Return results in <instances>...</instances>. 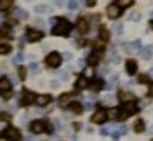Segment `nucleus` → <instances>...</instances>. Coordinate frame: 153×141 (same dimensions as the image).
<instances>
[{
    "label": "nucleus",
    "mask_w": 153,
    "mask_h": 141,
    "mask_svg": "<svg viewBox=\"0 0 153 141\" xmlns=\"http://www.w3.org/2000/svg\"><path fill=\"white\" fill-rule=\"evenodd\" d=\"M52 23H54L52 35H56V37H70V33H71V25H70L65 18H57V19H54Z\"/></svg>",
    "instance_id": "f257e3e1"
},
{
    "label": "nucleus",
    "mask_w": 153,
    "mask_h": 141,
    "mask_svg": "<svg viewBox=\"0 0 153 141\" xmlns=\"http://www.w3.org/2000/svg\"><path fill=\"white\" fill-rule=\"evenodd\" d=\"M2 138L7 141H21V132L16 127H7L5 131L2 132Z\"/></svg>",
    "instance_id": "f03ea898"
},
{
    "label": "nucleus",
    "mask_w": 153,
    "mask_h": 141,
    "mask_svg": "<svg viewBox=\"0 0 153 141\" xmlns=\"http://www.w3.org/2000/svg\"><path fill=\"white\" fill-rule=\"evenodd\" d=\"M63 63V57L59 52H51L47 57H45V65L51 66V68H57V66Z\"/></svg>",
    "instance_id": "7ed1b4c3"
},
{
    "label": "nucleus",
    "mask_w": 153,
    "mask_h": 141,
    "mask_svg": "<svg viewBox=\"0 0 153 141\" xmlns=\"http://www.w3.org/2000/svg\"><path fill=\"white\" fill-rule=\"evenodd\" d=\"M26 38H28V42H38V40L44 38V31H40V30H26Z\"/></svg>",
    "instance_id": "20e7f679"
},
{
    "label": "nucleus",
    "mask_w": 153,
    "mask_h": 141,
    "mask_svg": "<svg viewBox=\"0 0 153 141\" xmlns=\"http://www.w3.org/2000/svg\"><path fill=\"white\" fill-rule=\"evenodd\" d=\"M108 120V113L105 112V110H97V112L92 115V122L94 124H103Z\"/></svg>",
    "instance_id": "39448f33"
},
{
    "label": "nucleus",
    "mask_w": 153,
    "mask_h": 141,
    "mask_svg": "<svg viewBox=\"0 0 153 141\" xmlns=\"http://www.w3.org/2000/svg\"><path fill=\"white\" fill-rule=\"evenodd\" d=\"M35 94L30 93V91H25L23 93V98H21V106H28V104H31L33 101H35Z\"/></svg>",
    "instance_id": "423d86ee"
},
{
    "label": "nucleus",
    "mask_w": 153,
    "mask_h": 141,
    "mask_svg": "<svg viewBox=\"0 0 153 141\" xmlns=\"http://www.w3.org/2000/svg\"><path fill=\"white\" fill-rule=\"evenodd\" d=\"M30 129L33 134H40L42 131H45V124L42 122V120H33V122L30 124Z\"/></svg>",
    "instance_id": "0eeeda50"
},
{
    "label": "nucleus",
    "mask_w": 153,
    "mask_h": 141,
    "mask_svg": "<svg viewBox=\"0 0 153 141\" xmlns=\"http://www.w3.org/2000/svg\"><path fill=\"white\" fill-rule=\"evenodd\" d=\"M76 30L80 31V33H87V30H89V21H87V18H78V21H76Z\"/></svg>",
    "instance_id": "6e6552de"
},
{
    "label": "nucleus",
    "mask_w": 153,
    "mask_h": 141,
    "mask_svg": "<svg viewBox=\"0 0 153 141\" xmlns=\"http://www.w3.org/2000/svg\"><path fill=\"white\" fill-rule=\"evenodd\" d=\"M120 12H122V9L117 5V4H111L110 7H108V16L111 19H117V18H120Z\"/></svg>",
    "instance_id": "1a4fd4ad"
},
{
    "label": "nucleus",
    "mask_w": 153,
    "mask_h": 141,
    "mask_svg": "<svg viewBox=\"0 0 153 141\" xmlns=\"http://www.w3.org/2000/svg\"><path fill=\"white\" fill-rule=\"evenodd\" d=\"M10 80L9 78H5V77H2L0 78V93L2 94H5V93H10Z\"/></svg>",
    "instance_id": "9d476101"
},
{
    "label": "nucleus",
    "mask_w": 153,
    "mask_h": 141,
    "mask_svg": "<svg viewBox=\"0 0 153 141\" xmlns=\"http://www.w3.org/2000/svg\"><path fill=\"white\" fill-rule=\"evenodd\" d=\"M52 101V98L49 96V94H42V96H37L35 98V103L38 104V106H45V104H49Z\"/></svg>",
    "instance_id": "9b49d317"
},
{
    "label": "nucleus",
    "mask_w": 153,
    "mask_h": 141,
    "mask_svg": "<svg viewBox=\"0 0 153 141\" xmlns=\"http://www.w3.org/2000/svg\"><path fill=\"white\" fill-rule=\"evenodd\" d=\"M125 68H127V73H129V75H134V73L137 72V63H136L134 59H127V61H125Z\"/></svg>",
    "instance_id": "f8f14e48"
},
{
    "label": "nucleus",
    "mask_w": 153,
    "mask_h": 141,
    "mask_svg": "<svg viewBox=\"0 0 153 141\" xmlns=\"http://www.w3.org/2000/svg\"><path fill=\"white\" fill-rule=\"evenodd\" d=\"M59 106H63V108H66V106H70V103H71V96L70 94H63L61 98H59Z\"/></svg>",
    "instance_id": "ddd939ff"
},
{
    "label": "nucleus",
    "mask_w": 153,
    "mask_h": 141,
    "mask_svg": "<svg viewBox=\"0 0 153 141\" xmlns=\"http://www.w3.org/2000/svg\"><path fill=\"white\" fill-rule=\"evenodd\" d=\"M136 110H137V104H136V101H129V103H125L124 112L127 113V115H132Z\"/></svg>",
    "instance_id": "4468645a"
},
{
    "label": "nucleus",
    "mask_w": 153,
    "mask_h": 141,
    "mask_svg": "<svg viewBox=\"0 0 153 141\" xmlns=\"http://www.w3.org/2000/svg\"><path fill=\"white\" fill-rule=\"evenodd\" d=\"M152 52H153L152 47H141L139 49V56L143 57V59H150L152 57Z\"/></svg>",
    "instance_id": "2eb2a0df"
},
{
    "label": "nucleus",
    "mask_w": 153,
    "mask_h": 141,
    "mask_svg": "<svg viewBox=\"0 0 153 141\" xmlns=\"http://www.w3.org/2000/svg\"><path fill=\"white\" fill-rule=\"evenodd\" d=\"M118 98H120V101H122V103H129V101H134V94L125 93V91H122V93L118 94Z\"/></svg>",
    "instance_id": "dca6fc26"
},
{
    "label": "nucleus",
    "mask_w": 153,
    "mask_h": 141,
    "mask_svg": "<svg viewBox=\"0 0 153 141\" xmlns=\"http://www.w3.org/2000/svg\"><path fill=\"white\" fill-rule=\"evenodd\" d=\"M35 10H37L38 14H51L52 12V7L51 5H37Z\"/></svg>",
    "instance_id": "f3484780"
},
{
    "label": "nucleus",
    "mask_w": 153,
    "mask_h": 141,
    "mask_svg": "<svg viewBox=\"0 0 153 141\" xmlns=\"http://www.w3.org/2000/svg\"><path fill=\"white\" fill-rule=\"evenodd\" d=\"M91 89H92V91H101V89H103V80H101V78H94V80L91 82Z\"/></svg>",
    "instance_id": "a211bd4d"
},
{
    "label": "nucleus",
    "mask_w": 153,
    "mask_h": 141,
    "mask_svg": "<svg viewBox=\"0 0 153 141\" xmlns=\"http://www.w3.org/2000/svg\"><path fill=\"white\" fill-rule=\"evenodd\" d=\"M87 85H89V84H87V78H85V77H80V78L76 80L75 87H76V89H78V91H82V89H85Z\"/></svg>",
    "instance_id": "6ab92c4d"
},
{
    "label": "nucleus",
    "mask_w": 153,
    "mask_h": 141,
    "mask_svg": "<svg viewBox=\"0 0 153 141\" xmlns=\"http://www.w3.org/2000/svg\"><path fill=\"white\" fill-rule=\"evenodd\" d=\"M87 63H89V65H91V66L97 65V63H99V56H97V52H92L91 56L87 57Z\"/></svg>",
    "instance_id": "aec40b11"
},
{
    "label": "nucleus",
    "mask_w": 153,
    "mask_h": 141,
    "mask_svg": "<svg viewBox=\"0 0 153 141\" xmlns=\"http://www.w3.org/2000/svg\"><path fill=\"white\" fill-rule=\"evenodd\" d=\"M115 4H117L120 9H122V7H131V5L134 4V0H117Z\"/></svg>",
    "instance_id": "412c9836"
},
{
    "label": "nucleus",
    "mask_w": 153,
    "mask_h": 141,
    "mask_svg": "<svg viewBox=\"0 0 153 141\" xmlns=\"http://www.w3.org/2000/svg\"><path fill=\"white\" fill-rule=\"evenodd\" d=\"M70 110H73L75 113H80L82 112V104L78 103V101H71L70 103Z\"/></svg>",
    "instance_id": "4be33fe9"
},
{
    "label": "nucleus",
    "mask_w": 153,
    "mask_h": 141,
    "mask_svg": "<svg viewBox=\"0 0 153 141\" xmlns=\"http://www.w3.org/2000/svg\"><path fill=\"white\" fill-rule=\"evenodd\" d=\"M99 38H101V42H106V40L110 38V31L106 28H101L99 30Z\"/></svg>",
    "instance_id": "5701e85b"
},
{
    "label": "nucleus",
    "mask_w": 153,
    "mask_h": 141,
    "mask_svg": "<svg viewBox=\"0 0 153 141\" xmlns=\"http://www.w3.org/2000/svg\"><path fill=\"white\" fill-rule=\"evenodd\" d=\"M14 16L19 18V19H26V18H28V12H26V10H23V9H16V10H14Z\"/></svg>",
    "instance_id": "b1692460"
},
{
    "label": "nucleus",
    "mask_w": 153,
    "mask_h": 141,
    "mask_svg": "<svg viewBox=\"0 0 153 141\" xmlns=\"http://www.w3.org/2000/svg\"><path fill=\"white\" fill-rule=\"evenodd\" d=\"M134 131L136 132H143L144 131V122L143 120H137V122L134 124Z\"/></svg>",
    "instance_id": "393cba45"
},
{
    "label": "nucleus",
    "mask_w": 153,
    "mask_h": 141,
    "mask_svg": "<svg viewBox=\"0 0 153 141\" xmlns=\"http://www.w3.org/2000/svg\"><path fill=\"white\" fill-rule=\"evenodd\" d=\"M66 5H68V9L70 10H76L78 9V2H76V0H68Z\"/></svg>",
    "instance_id": "a878e982"
},
{
    "label": "nucleus",
    "mask_w": 153,
    "mask_h": 141,
    "mask_svg": "<svg viewBox=\"0 0 153 141\" xmlns=\"http://www.w3.org/2000/svg\"><path fill=\"white\" fill-rule=\"evenodd\" d=\"M118 115H120V108H113V110H110V113H108V117L117 119V120H118Z\"/></svg>",
    "instance_id": "bb28decb"
},
{
    "label": "nucleus",
    "mask_w": 153,
    "mask_h": 141,
    "mask_svg": "<svg viewBox=\"0 0 153 141\" xmlns=\"http://www.w3.org/2000/svg\"><path fill=\"white\" fill-rule=\"evenodd\" d=\"M10 7V0H0V10H7Z\"/></svg>",
    "instance_id": "cd10ccee"
},
{
    "label": "nucleus",
    "mask_w": 153,
    "mask_h": 141,
    "mask_svg": "<svg viewBox=\"0 0 153 141\" xmlns=\"http://www.w3.org/2000/svg\"><path fill=\"white\" fill-rule=\"evenodd\" d=\"M10 52V46L7 44H0V54H9Z\"/></svg>",
    "instance_id": "c85d7f7f"
},
{
    "label": "nucleus",
    "mask_w": 153,
    "mask_h": 141,
    "mask_svg": "<svg viewBox=\"0 0 153 141\" xmlns=\"http://www.w3.org/2000/svg\"><path fill=\"white\" fill-rule=\"evenodd\" d=\"M122 28H124V26H122V23H117V25H115V28H113V31L117 33V35H120V33H122Z\"/></svg>",
    "instance_id": "c756f323"
},
{
    "label": "nucleus",
    "mask_w": 153,
    "mask_h": 141,
    "mask_svg": "<svg viewBox=\"0 0 153 141\" xmlns=\"http://www.w3.org/2000/svg\"><path fill=\"white\" fill-rule=\"evenodd\" d=\"M19 78H25V77H26V68H25V66H19Z\"/></svg>",
    "instance_id": "7c9ffc66"
},
{
    "label": "nucleus",
    "mask_w": 153,
    "mask_h": 141,
    "mask_svg": "<svg viewBox=\"0 0 153 141\" xmlns=\"http://www.w3.org/2000/svg\"><path fill=\"white\" fill-rule=\"evenodd\" d=\"M139 82H141V84H148V82H150V77L148 75H139Z\"/></svg>",
    "instance_id": "2f4dec72"
},
{
    "label": "nucleus",
    "mask_w": 153,
    "mask_h": 141,
    "mask_svg": "<svg viewBox=\"0 0 153 141\" xmlns=\"http://www.w3.org/2000/svg\"><path fill=\"white\" fill-rule=\"evenodd\" d=\"M132 49L139 51V49H141V40H136V42H132Z\"/></svg>",
    "instance_id": "473e14b6"
},
{
    "label": "nucleus",
    "mask_w": 153,
    "mask_h": 141,
    "mask_svg": "<svg viewBox=\"0 0 153 141\" xmlns=\"http://www.w3.org/2000/svg\"><path fill=\"white\" fill-rule=\"evenodd\" d=\"M10 115H7V113H0V120H9Z\"/></svg>",
    "instance_id": "72a5a7b5"
},
{
    "label": "nucleus",
    "mask_w": 153,
    "mask_h": 141,
    "mask_svg": "<svg viewBox=\"0 0 153 141\" xmlns=\"http://www.w3.org/2000/svg\"><path fill=\"white\" fill-rule=\"evenodd\" d=\"M148 96H153V84H150V89H148Z\"/></svg>",
    "instance_id": "f704fd0d"
},
{
    "label": "nucleus",
    "mask_w": 153,
    "mask_h": 141,
    "mask_svg": "<svg viewBox=\"0 0 153 141\" xmlns=\"http://www.w3.org/2000/svg\"><path fill=\"white\" fill-rule=\"evenodd\" d=\"M21 57H23V54H18V56H16V59H14V63H19V61H21Z\"/></svg>",
    "instance_id": "c9c22d12"
},
{
    "label": "nucleus",
    "mask_w": 153,
    "mask_h": 141,
    "mask_svg": "<svg viewBox=\"0 0 153 141\" xmlns=\"http://www.w3.org/2000/svg\"><path fill=\"white\" fill-rule=\"evenodd\" d=\"M30 70H33V72H37V70H38V66H37V65H30Z\"/></svg>",
    "instance_id": "e433bc0d"
},
{
    "label": "nucleus",
    "mask_w": 153,
    "mask_h": 141,
    "mask_svg": "<svg viewBox=\"0 0 153 141\" xmlns=\"http://www.w3.org/2000/svg\"><path fill=\"white\" fill-rule=\"evenodd\" d=\"M91 75H92V70L89 68V70H87V72H85V77H91Z\"/></svg>",
    "instance_id": "4c0bfd02"
},
{
    "label": "nucleus",
    "mask_w": 153,
    "mask_h": 141,
    "mask_svg": "<svg viewBox=\"0 0 153 141\" xmlns=\"http://www.w3.org/2000/svg\"><path fill=\"white\" fill-rule=\"evenodd\" d=\"M87 5H89V7H92V5H94V0H87Z\"/></svg>",
    "instance_id": "58836bf2"
},
{
    "label": "nucleus",
    "mask_w": 153,
    "mask_h": 141,
    "mask_svg": "<svg viewBox=\"0 0 153 141\" xmlns=\"http://www.w3.org/2000/svg\"><path fill=\"white\" fill-rule=\"evenodd\" d=\"M56 2V5H63V0H54Z\"/></svg>",
    "instance_id": "ea45409f"
},
{
    "label": "nucleus",
    "mask_w": 153,
    "mask_h": 141,
    "mask_svg": "<svg viewBox=\"0 0 153 141\" xmlns=\"http://www.w3.org/2000/svg\"><path fill=\"white\" fill-rule=\"evenodd\" d=\"M152 28H153V21H152Z\"/></svg>",
    "instance_id": "a19ab883"
}]
</instances>
